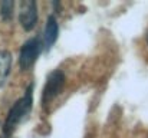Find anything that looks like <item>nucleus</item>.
Returning <instances> with one entry per match:
<instances>
[{
	"mask_svg": "<svg viewBox=\"0 0 148 138\" xmlns=\"http://www.w3.org/2000/svg\"><path fill=\"white\" fill-rule=\"evenodd\" d=\"M58 38H59V25H58L56 16H55V14H50L49 17H48V20H46L43 33H42V36H40L42 46H43V52L50 50L52 46L56 43Z\"/></svg>",
	"mask_w": 148,
	"mask_h": 138,
	"instance_id": "obj_5",
	"label": "nucleus"
},
{
	"mask_svg": "<svg viewBox=\"0 0 148 138\" xmlns=\"http://www.w3.org/2000/svg\"><path fill=\"white\" fill-rule=\"evenodd\" d=\"M65 82H66V76L60 69H55L48 75L42 91V98H40V106L43 109H48L50 104L62 93Z\"/></svg>",
	"mask_w": 148,
	"mask_h": 138,
	"instance_id": "obj_2",
	"label": "nucleus"
},
{
	"mask_svg": "<svg viewBox=\"0 0 148 138\" xmlns=\"http://www.w3.org/2000/svg\"><path fill=\"white\" fill-rule=\"evenodd\" d=\"M145 41H147V43H148V30H147V35H145Z\"/></svg>",
	"mask_w": 148,
	"mask_h": 138,
	"instance_id": "obj_8",
	"label": "nucleus"
},
{
	"mask_svg": "<svg viewBox=\"0 0 148 138\" xmlns=\"http://www.w3.org/2000/svg\"><path fill=\"white\" fill-rule=\"evenodd\" d=\"M14 6L16 3L14 1H1L0 3V16L4 22H9L12 17H13V13H14Z\"/></svg>",
	"mask_w": 148,
	"mask_h": 138,
	"instance_id": "obj_7",
	"label": "nucleus"
},
{
	"mask_svg": "<svg viewBox=\"0 0 148 138\" xmlns=\"http://www.w3.org/2000/svg\"><path fill=\"white\" fill-rule=\"evenodd\" d=\"M12 69V55L7 50H0V88L4 85Z\"/></svg>",
	"mask_w": 148,
	"mask_h": 138,
	"instance_id": "obj_6",
	"label": "nucleus"
},
{
	"mask_svg": "<svg viewBox=\"0 0 148 138\" xmlns=\"http://www.w3.org/2000/svg\"><path fill=\"white\" fill-rule=\"evenodd\" d=\"M33 88H35L33 82L30 85H27L23 96L19 98L9 109L6 119H4V124H3V128H1L3 135L6 138L12 137L14 134V131L19 128V125L29 118L32 108H33Z\"/></svg>",
	"mask_w": 148,
	"mask_h": 138,
	"instance_id": "obj_1",
	"label": "nucleus"
},
{
	"mask_svg": "<svg viewBox=\"0 0 148 138\" xmlns=\"http://www.w3.org/2000/svg\"><path fill=\"white\" fill-rule=\"evenodd\" d=\"M43 52L40 36H33L27 39L19 52V66L22 71H29L38 60L39 55Z\"/></svg>",
	"mask_w": 148,
	"mask_h": 138,
	"instance_id": "obj_3",
	"label": "nucleus"
},
{
	"mask_svg": "<svg viewBox=\"0 0 148 138\" xmlns=\"http://www.w3.org/2000/svg\"><path fill=\"white\" fill-rule=\"evenodd\" d=\"M19 23L26 32L35 29L38 23V4L33 0H23L19 3Z\"/></svg>",
	"mask_w": 148,
	"mask_h": 138,
	"instance_id": "obj_4",
	"label": "nucleus"
}]
</instances>
